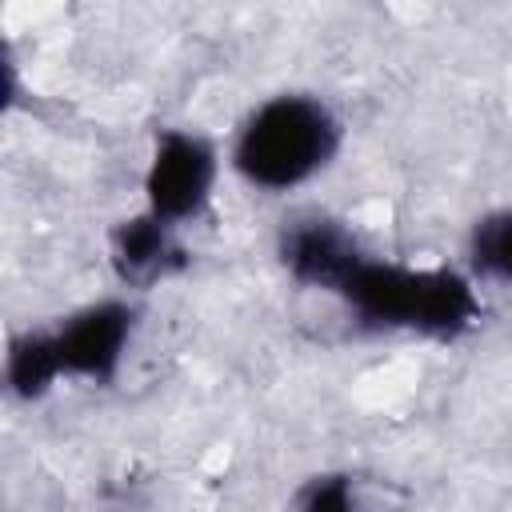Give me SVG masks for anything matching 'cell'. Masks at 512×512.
<instances>
[{
  "instance_id": "cell-1",
  "label": "cell",
  "mask_w": 512,
  "mask_h": 512,
  "mask_svg": "<svg viewBox=\"0 0 512 512\" xmlns=\"http://www.w3.org/2000/svg\"><path fill=\"white\" fill-rule=\"evenodd\" d=\"M356 320L372 328L420 332L432 340H456L480 320V300L472 280L452 268H408L392 260H364L348 272L336 292Z\"/></svg>"
},
{
  "instance_id": "cell-2",
  "label": "cell",
  "mask_w": 512,
  "mask_h": 512,
  "mask_svg": "<svg viewBox=\"0 0 512 512\" xmlns=\"http://www.w3.org/2000/svg\"><path fill=\"white\" fill-rule=\"evenodd\" d=\"M340 136V116L320 96L276 92L244 116L232 140V168L252 188L288 192L332 164Z\"/></svg>"
},
{
  "instance_id": "cell-3",
  "label": "cell",
  "mask_w": 512,
  "mask_h": 512,
  "mask_svg": "<svg viewBox=\"0 0 512 512\" xmlns=\"http://www.w3.org/2000/svg\"><path fill=\"white\" fill-rule=\"evenodd\" d=\"M216 176H220V156L212 140L188 128H164L156 136V148L144 172V200H148L144 212L180 228L184 220H196L208 208Z\"/></svg>"
},
{
  "instance_id": "cell-4",
  "label": "cell",
  "mask_w": 512,
  "mask_h": 512,
  "mask_svg": "<svg viewBox=\"0 0 512 512\" xmlns=\"http://www.w3.org/2000/svg\"><path fill=\"white\" fill-rule=\"evenodd\" d=\"M132 328H136V308L128 300H96L64 316L48 336L64 376L108 384L124 364Z\"/></svg>"
},
{
  "instance_id": "cell-5",
  "label": "cell",
  "mask_w": 512,
  "mask_h": 512,
  "mask_svg": "<svg viewBox=\"0 0 512 512\" xmlns=\"http://www.w3.org/2000/svg\"><path fill=\"white\" fill-rule=\"evenodd\" d=\"M360 260H364L360 240L332 216H320V212L296 216L280 232V264L288 268L292 280L308 288H324L336 296Z\"/></svg>"
},
{
  "instance_id": "cell-6",
  "label": "cell",
  "mask_w": 512,
  "mask_h": 512,
  "mask_svg": "<svg viewBox=\"0 0 512 512\" xmlns=\"http://www.w3.org/2000/svg\"><path fill=\"white\" fill-rule=\"evenodd\" d=\"M180 260L184 252L176 244V228L152 212H140L112 228V268L124 284H152L176 272Z\"/></svg>"
},
{
  "instance_id": "cell-7",
  "label": "cell",
  "mask_w": 512,
  "mask_h": 512,
  "mask_svg": "<svg viewBox=\"0 0 512 512\" xmlns=\"http://www.w3.org/2000/svg\"><path fill=\"white\" fill-rule=\"evenodd\" d=\"M4 376H8V388L12 396L20 400H40L64 372H60V360H56V348H52V336L48 332H24L8 344V360H4Z\"/></svg>"
},
{
  "instance_id": "cell-8",
  "label": "cell",
  "mask_w": 512,
  "mask_h": 512,
  "mask_svg": "<svg viewBox=\"0 0 512 512\" xmlns=\"http://www.w3.org/2000/svg\"><path fill=\"white\" fill-rule=\"evenodd\" d=\"M468 264L480 280L512 288V208H492L472 224Z\"/></svg>"
},
{
  "instance_id": "cell-9",
  "label": "cell",
  "mask_w": 512,
  "mask_h": 512,
  "mask_svg": "<svg viewBox=\"0 0 512 512\" xmlns=\"http://www.w3.org/2000/svg\"><path fill=\"white\" fill-rule=\"evenodd\" d=\"M292 512H360V508L348 476H312L300 488Z\"/></svg>"
}]
</instances>
